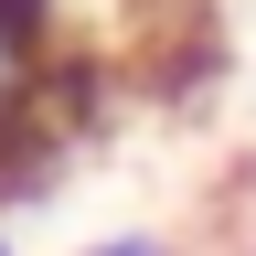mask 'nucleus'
Listing matches in <instances>:
<instances>
[{
    "label": "nucleus",
    "instance_id": "1",
    "mask_svg": "<svg viewBox=\"0 0 256 256\" xmlns=\"http://www.w3.org/2000/svg\"><path fill=\"white\" fill-rule=\"evenodd\" d=\"M54 22L64 0H0V192H32L75 118H96V64H64Z\"/></svg>",
    "mask_w": 256,
    "mask_h": 256
},
{
    "label": "nucleus",
    "instance_id": "2",
    "mask_svg": "<svg viewBox=\"0 0 256 256\" xmlns=\"http://www.w3.org/2000/svg\"><path fill=\"white\" fill-rule=\"evenodd\" d=\"M75 256H160L150 235H107V246H75Z\"/></svg>",
    "mask_w": 256,
    "mask_h": 256
},
{
    "label": "nucleus",
    "instance_id": "3",
    "mask_svg": "<svg viewBox=\"0 0 256 256\" xmlns=\"http://www.w3.org/2000/svg\"><path fill=\"white\" fill-rule=\"evenodd\" d=\"M0 256H22V246H11V235H0Z\"/></svg>",
    "mask_w": 256,
    "mask_h": 256
}]
</instances>
